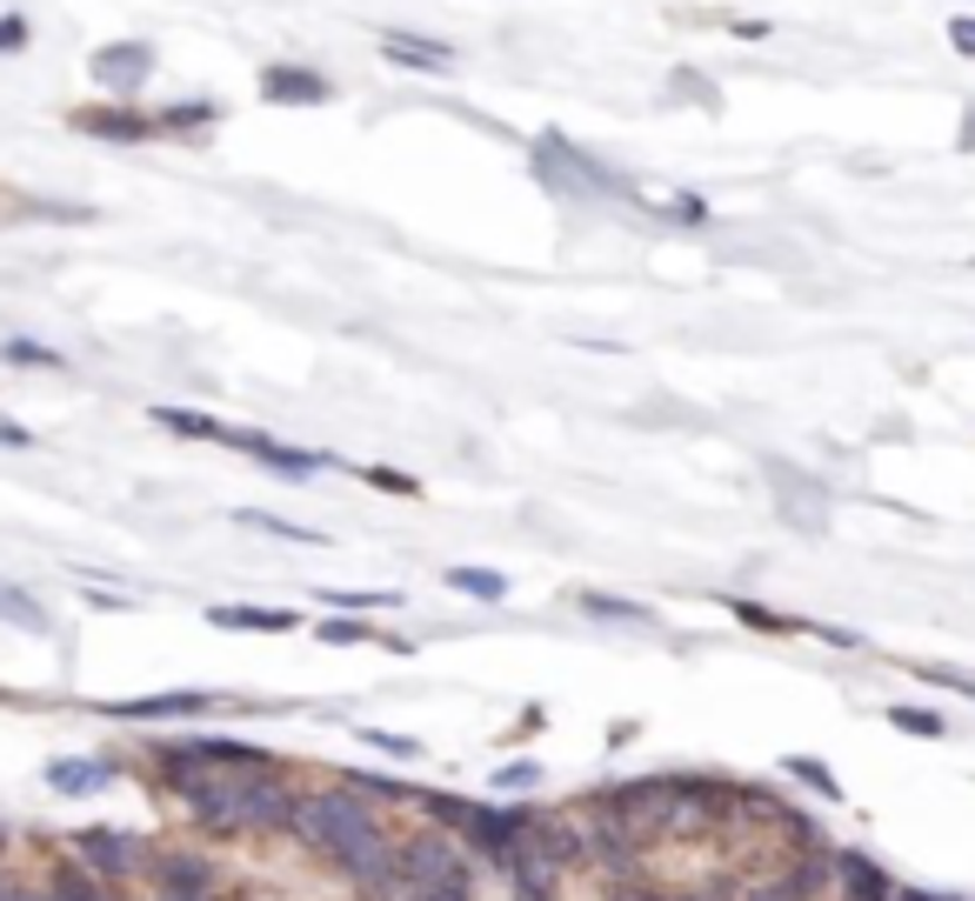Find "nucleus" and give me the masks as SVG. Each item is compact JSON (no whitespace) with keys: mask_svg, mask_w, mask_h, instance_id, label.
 Wrapping results in <instances>:
<instances>
[{"mask_svg":"<svg viewBox=\"0 0 975 901\" xmlns=\"http://www.w3.org/2000/svg\"><path fill=\"white\" fill-rule=\"evenodd\" d=\"M261 768H274V755L241 742V735H174V742H154L140 762V775L160 795H181L201 775H261Z\"/></svg>","mask_w":975,"mask_h":901,"instance_id":"nucleus-1","label":"nucleus"},{"mask_svg":"<svg viewBox=\"0 0 975 901\" xmlns=\"http://www.w3.org/2000/svg\"><path fill=\"white\" fill-rule=\"evenodd\" d=\"M60 855L80 862L87 875H100L107 889H140V869L154 855V842L134 835V829H67L60 835Z\"/></svg>","mask_w":975,"mask_h":901,"instance_id":"nucleus-2","label":"nucleus"},{"mask_svg":"<svg viewBox=\"0 0 975 901\" xmlns=\"http://www.w3.org/2000/svg\"><path fill=\"white\" fill-rule=\"evenodd\" d=\"M140 889L147 895H167V901H227V869H221V855L154 842V855L140 869Z\"/></svg>","mask_w":975,"mask_h":901,"instance_id":"nucleus-3","label":"nucleus"},{"mask_svg":"<svg viewBox=\"0 0 975 901\" xmlns=\"http://www.w3.org/2000/svg\"><path fill=\"white\" fill-rule=\"evenodd\" d=\"M535 174L555 187V194H575V200H602V194H628V180L622 174H608L595 154H582V147H568L562 134H542L535 140Z\"/></svg>","mask_w":975,"mask_h":901,"instance_id":"nucleus-4","label":"nucleus"},{"mask_svg":"<svg viewBox=\"0 0 975 901\" xmlns=\"http://www.w3.org/2000/svg\"><path fill=\"white\" fill-rule=\"evenodd\" d=\"M394 869H401V882L408 889H441V882H455L461 869H468V855H461V842L448 835V829H435V822H415V829H401L394 835Z\"/></svg>","mask_w":975,"mask_h":901,"instance_id":"nucleus-5","label":"nucleus"},{"mask_svg":"<svg viewBox=\"0 0 975 901\" xmlns=\"http://www.w3.org/2000/svg\"><path fill=\"white\" fill-rule=\"evenodd\" d=\"M221 448L254 454V461H261V468H274L281 481H308V474H321V468H328V454H314V448H281V441L247 434V428H227V434H221Z\"/></svg>","mask_w":975,"mask_h":901,"instance_id":"nucleus-6","label":"nucleus"},{"mask_svg":"<svg viewBox=\"0 0 975 901\" xmlns=\"http://www.w3.org/2000/svg\"><path fill=\"white\" fill-rule=\"evenodd\" d=\"M227 708V695H201V688H174V695H140V702H114V722H194Z\"/></svg>","mask_w":975,"mask_h":901,"instance_id":"nucleus-7","label":"nucleus"},{"mask_svg":"<svg viewBox=\"0 0 975 901\" xmlns=\"http://www.w3.org/2000/svg\"><path fill=\"white\" fill-rule=\"evenodd\" d=\"M334 87H328V74H314V67H294V60H274V67H261V100H274V107H321Z\"/></svg>","mask_w":975,"mask_h":901,"instance_id":"nucleus-8","label":"nucleus"},{"mask_svg":"<svg viewBox=\"0 0 975 901\" xmlns=\"http://www.w3.org/2000/svg\"><path fill=\"white\" fill-rule=\"evenodd\" d=\"M87 67H94V80H100V87H114V94H134V87L154 74V47H140V40H114V47H100Z\"/></svg>","mask_w":975,"mask_h":901,"instance_id":"nucleus-9","label":"nucleus"},{"mask_svg":"<svg viewBox=\"0 0 975 901\" xmlns=\"http://www.w3.org/2000/svg\"><path fill=\"white\" fill-rule=\"evenodd\" d=\"M836 901H896V882L862 849H836Z\"/></svg>","mask_w":975,"mask_h":901,"instance_id":"nucleus-10","label":"nucleus"},{"mask_svg":"<svg viewBox=\"0 0 975 901\" xmlns=\"http://www.w3.org/2000/svg\"><path fill=\"white\" fill-rule=\"evenodd\" d=\"M40 889H47L53 901H127V889H107L100 875H87V869H80V862H67V855H60V862H47Z\"/></svg>","mask_w":975,"mask_h":901,"instance_id":"nucleus-11","label":"nucleus"},{"mask_svg":"<svg viewBox=\"0 0 975 901\" xmlns=\"http://www.w3.org/2000/svg\"><path fill=\"white\" fill-rule=\"evenodd\" d=\"M80 134H100V140H147L160 127V114H120V107H80L74 114Z\"/></svg>","mask_w":975,"mask_h":901,"instance_id":"nucleus-12","label":"nucleus"},{"mask_svg":"<svg viewBox=\"0 0 975 901\" xmlns=\"http://www.w3.org/2000/svg\"><path fill=\"white\" fill-rule=\"evenodd\" d=\"M114 775H120V768L100 762V755H94V762H53V768H47V789H53V795H94V789H107Z\"/></svg>","mask_w":975,"mask_h":901,"instance_id":"nucleus-13","label":"nucleus"},{"mask_svg":"<svg viewBox=\"0 0 975 901\" xmlns=\"http://www.w3.org/2000/svg\"><path fill=\"white\" fill-rule=\"evenodd\" d=\"M381 47H388V60H401V67H428V74H448V67H455V47H441V40H415V33H388Z\"/></svg>","mask_w":975,"mask_h":901,"instance_id":"nucleus-14","label":"nucleus"},{"mask_svg":"<svg viewBox=\"0 0 975 901\" xmlns=\"http://www.w3.org/2000/svg\"><path fill=\"white\" fill-rule=\"evenodd\" d=\"M207 621H221V628H261V635H287L294 628L287 608H207Z\"/></svg>","mask_w":975,"mask_h":901,"instance_id":"nucleus-15","label":"nucleus"},{"mask_svg":"<svg viewBox=\"0 0 975 901\" xmlns=\"http://www.w3.org/2000/svg\"><path fill=\"white\" fill-rule=\"evenodd\" d=\"M154 428H174V434H187V441H221V434H227L221 421L187 414V408H154Z\"/></svg>","mask_w":975,"mask_h":901,"instance_id":"nucleus-16","label":"nucleus"},{"mask_svg":"<svg viewBox=\"0 0 975 901\" xmlns=\"http://www.w3.org/2000/svg\"><path fill=\"white\" fill-rule=\"evenodd\" d=\"M448 588H461V595H475V601H501V595H508V581H501L495 568H448Z\"/></svg>","mask_w":975,"mask_h":901,"instance_id":"nucleus-17","label":"nucleus"},{"mask_svg":"<svg viewBox=\"0 0 975 901\" xmlns=\"http://www.w3.org/2000/svg\"><path fill=\"white\" fill-rule=\"evenodd\" d=\"M0 621H13V628H47V608H40V601H27L20 588H7V581H0Z\"/></svg>","mask_w":975,"mask_h":901,"instance_id":"nucleus-18","label":"nucleus"},{"mask_svg":"<svg viewBox=\"0 0 975 901\" xmlns=\"http://www.w3.org/2000/svg\"><path fill=\"white\" fill-rule=\"evenodd\" d=\"M314 635H321L328 648H354V642H381V648H394L388 635H374V628H361V621H321ZM394 655H401V648H394Z\"/></svg>","mask_w":975,"mask_h":901,"instance_id":"nucleus-19","label":"nucleus"},{"mask_svg":"<svg viewBox=\"0 0 975 901\" xmlns=\"http://www.w3.org/2000/svg\"><path fill=\"white\" fill-rule=\"evenodd\" d=\"M241 521L261 528V535H281V541H328V535H314V528H294V521H281V515H261V508H247Z\"/></svg>","mask_w":975,"mask_h":901,"instance_id":"nucleus-20","label":"nucleus"},{"mask_svg":"<svg viewBox=\"0 0 975 901\" xmlns=\"http://www.w3.org/2000/svg\"><path fill=\"white\" fill-rule=\"evenodd\" d=\"M361 742H368V748H381V755H394V762H415V755H421V742H415V735H388V728H361Z\"/></svg>","mask_w":975,"mask_h":901,"instance_id":"nucleus-21","label":"nucleus"},{"mask_svg":"<svg viewBox=\"0 0 975 901\" xmlns=\"http://www.w3.org/2000/svg\"><path fill=\"white\" fill-rule=\"evenodd\" d=\"M789 775H796V782H809L822 802H842V789H836V775H829L822 762H802V755H796V762H789Z\"/></svg>","mask_w":975,"mask_h":901,"instance_id":"nucleus-22","label":"nucleus"},{"mask_svg":"<svg viewBox=\"0 0 975 901\" xmlns=\"http://www.w3.org/2000/svg\"><path fill=\"white\" fill-rule=\"evenodd\" d=\"M889 722H896L903 735H929V742L943 735V715H929V708H889Z\"/></svg>","mask_w":975,"mask_h":901,"instance_id":"nucleus-23","label":"nucleus"},{"mask_svg":"<svg viewBox=\"0 0 975 901\" xmlns=\"http://www.w3.org/2000/svg\"><path fill=\"white\" fill-rule=\"evenodd\" d=\"M201 120H214V100H174L160 114V127H201Z\"/></svg>","mask_w":975,"mask_h":901,"instance_id":"nucleus-24","label":"nucleus"},{"mask_svg":"<svg viewBox=\"0 0 975 901\" xmlns=\"http://www.w3.org/2000/svg\"><path fill=\"white\" fill-rule=\"evenodd\" d=\"M361 481L381 488V494H421V481H408L401 468H361Z\"/></svg>","mask_w":975,"mask_h":901,"instance_id":"nucleus-25","label":"nucleus"},{"mask_svg":"<svg viewBox=\"0 0 975 901\" xmlns=\"http://www.w3.org/2000/svg\"><path fill=\"white\" fill-rule=\"evenodd\" d=\"M582 608H588V615H608V621H649V608H635V601H608V595H582Z\"/></svg>","mask_w":975,"mask_h":901,"instance_id":"nucleus-26","label":"nucleus"},{"mask_svg":"<svg viewBox=\"0 0 975 901\" xmlns=\"http://www.w3.org/2000/svg\"><path fill=\"white\" fill-rule=\"evenodd\" d=\"M7 361H20V368H60V354L40 347V341H7Z\"/></svg>","mask_w":975,"mask_h":901,"instance_id":"nucleus-27","label":"nucleus"},{"mask_svg":"<svg viewBox=\"0 0 975 901\" xmlns=\"http://www.w3.org/2000/svg\"><path fill=\"white\" fill-rule=\"evenodd\" d=\"M916 675L936 682V688H963V695L975 702V675H963V668H929V662H916Z\"/></svg>","mask_w":975,"mask_h":901,"instance_id":"nucleus-28","label":"nucleus"},{"mask_svg":"<svg viewBox=\"0 0 975 901\" xmlns=\"http://www.w3.org/2000/svg\"><path fill=\"white\" fill-rule=\"evenodd\" d=\"M535 782H542V768H535V762H508V768L495 775V789H535Z\"/></svg>","mask_w":975,"mask_h":901,"instance_id":"nucleus-29","label":"nucleus"},{"mask_svg":"<svg viewBox=\"0 0 975 901\" xmlns=\"http://www.w3.org/2000/svg\"><path fill=\"white\" fill-rule=\"evenodd\" d=\"M669 221H689V227H695V221H709V200H695V194H675V200H669Z\"/></svg>","mask_w":975,"mask_h":901,"instance_id":"nucleus-30","label":"nucleus"},{"mask_svg":"<svg viewBox=\"0 0 975 901\" xmlns=\"http://www.w3.org/2000/svg\"><path fill=\"white\" fill-rule=\"evenodd\" d=\"M27 47V20L20 13H0V53H20Z\"/></svg>","mask_w":975,"mask_h":901,"instance_id":"nucleus-31","label":"nucleus"},{"mask_svg":"<svg viewBox=\"0 0 975 901\" xmlns=\"http://www.w3.org/2000/svg\"><path fill=\"white\" fill-rule=\"evenodd\" d=\"M949 47L975 60V13H956V20H949Z\"/></svg>","mask_w":975,"mask_h":901,"instance_id":"nucleus-32","label":"nucleus"},{"mask_svg":"<svg viewBox=\"0 0 975 901\" xmlns=\"http://www.w3.org/2000/svg\"><path fill=\"white\" fill-rule=\"evenodd\" d=\"M13 901H53V895H47L40 882H20V889H13Z\"/></svg>","mask_w":975,"mask_h":901,"instance_id":"nucleus-33","label":"nucleus"},{"mask_svg":"<svg viewBox=\"0 0 975 901\" xmlns=\"http://www.w3.org/2000/svg\"><path fill=\"white\" fill-rule=\"evenodd\" d=\"M508 901H562V895H528V889H508Z\"/></svg>","mask_w":975,"mask_h":901,"instance_id":"nucleus-34","label":"nucleus"},{"mask_svg":"<svg viewBox=\"0 0 975 901\" xmlns=\"http://www.w3.org/2000/svg\"><path fill=\"white\" fill-rule=\"evenodd\" d=\"M0 855H7V829H0Z\"/></svg>","mask_w":975,"mask_h":901,"instance_id":"nucleus-35","label":"nucleus"},{"mask_svg":"<svg viewBox=\"0 0 975 901\" xmlns=\"http://www.w3.org/2000/svg\"><path fill=\"white\" fill-rule=\"evenodd\" d=\"M147 901H167V895H147Z\"/></svg>","mask_w":975,"mask_h":901,"instance_id":"nucleus-36","label":"nucleus"}]
</instances>
